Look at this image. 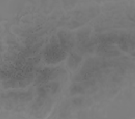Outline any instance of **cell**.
I'll return each instance as SVG.
<instances>
[{"mask_svg":"<svg viewBox=\"0 0 135 119\" xmlns=\"http://www.w3.org/2000/svg\"><path fill=\"white\" fill-rule=\"evenodd\" d=\"M81 61V58L76 54H72L69 57L68 60V66L72 70L76 69L80 63Z\"/></svg>","mask_w":135,"mask_h":119,"instance_id":"cell-5","label":"cell"},{"mask_svg":"<svg viewBox=\"0 0 135 119\" xmlns=\"http://www.w3.org/2000/svg\"><path fill=\"white\" fill-rule=\"evenodd\" d=\"M55 40L46 47L44 56V60L49 64H56L65 59L66 54Z\"/></svg>","mask_w":135,"mask_h":119,"instance_id":"cell-1","label":"cell"},{"mask_svg":"<svg viewBox=\"0 0 135 119\" xmlns=\"http://www.w3.org/2000/svg\"><path fill=\"white\" fill-rule=\"evenodd\" d=\"M72 102L75 105H80L83 103V100L81 98H75L73 100Z\"/></svg>","mask_w":135,"mask_h":119,"instance_id":"cell-6","label":"cell"},{"mask_svg":"<svg viewBox=\"0 0 135 119\" xmlns=\"http://www.w3.org/2000/svg\"><path fill=\"white\" fill-rule=\"evenodd\" d=\"M60 70L56 69H46L41 72L37 78V81L38 83H44L48 80L54 79L60 74Z\"/></svg>","mask_w":135,"mask_h":119,"instance_id":"cell-2","label":"cell"},{"mask_svg":"<svg viewBox=\"0 0 135 119\" xmlns=\"http://www.w3.org/2000/svg\"><path fill=\"white\" fill-rule=\"evenodd\" d=\"M58 88L59 85L56 83H52L49 85H44L38 88V94L41 97H45L49 95L54 94L57 92Z\"/></svg>","mask_w":135,"mask_h":119,"instance_id":"cell-4","label":"cell"},{"mask_svg":"<svg viewBox=\"0 0 135 119\" xmlns=\"http://www.w3.org/2000/svg\"><path fill=\"white\" fill-rule=\"evenodd\" d=\"M58 36L61 47L63 50L68 51L71 49L73 46L71 35L65 32L61 31L58 33Z\"/></svg>","mask_w":135,"mask_h":119,"instance_id":"cell-3","label":"cell"}]
</instances>
